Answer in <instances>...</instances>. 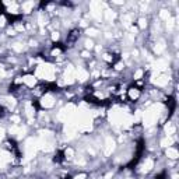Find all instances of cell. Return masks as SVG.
<instances>
[{
  "label": "cell",
  "mask_w": 179,
  "mask_h": 179,
  "mask_svg": "<svg viewBox=\"0 0 179 179\" xmlns=\"http://www.w3.org/2000/svg\"><path fill=\"white\" fill-rule=\"evenodd\" d=\"M127 94H129L130 100H137L140 97V90L136 88V87H130V88L127 90Z\"/></svg>",
  "instance_id": "obj_1"
},
{
  "label": "cell",
  "mask_w": 179,
  "mask_h": 179,
  "mask_svg": "<svg viewBox=\"0 0 179 179\" xmlns=\"http://www.w3.org/2000/svg\"><path fill=\"white\" fill-rule=\"evenodd\" d=\"M63 159V153H59L57 157H55V161H62Z\"/></svg>",
  "instance_id": "obj_3"
},
{
  "label": "cell",
  "mask_w": 179,
  "mask_h": 179,
  "mask_svg": "<svg viewBox=\"0 0 179 179\" xmlns=\"http://www.w3.org/2000/svg\"><path fill=\"white\" fill-rule=\"evenodd\" d=\"M4 115V109H3V106H0V118H3Z\"/></svg>",
  "instance_id": "obj_5"
},
{
  "label": "cell",
  "mask_w": 179,
  "mask_h": 179,
  "mask_svg": "<svg viewBox=\"0 0 179 179\" xmlns=\"http://www.w3.org/2000/svg\"><path fill=\"white\" fill-rule=\"evenodd\" d=\"M155 179H165V172H163V174H159V175H157Z\"/></svg>",
  "instance_id": "obj_4"
},
{
  "label": "cell",
  "mask_w": 179,
  "mask_h": 179,
  "mask_svg": "<svg viewBox=\"0 0 179 179\" xmlns=\"http://www.w3.org/2000/svg\"><path fill=\"white\" fill-rule=\"evenodd\" d=\"M79 38V30H74L70 32L69 35V39H67V43H69V46H71L74 42H76V39Z\"/></svg>",
  "instance_id": "obj_2"
}]
</instances>
